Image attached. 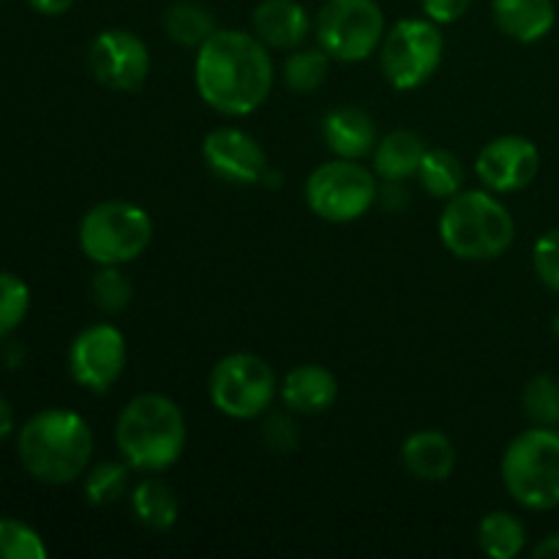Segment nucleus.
<instances>
[{"instance_id": "f257e3e1", "label": "nucleus", "mask_w": 559, "mask_h": 559, "mask_svg": "<svg viewBox=\"0 0 559 559\" xmlns=\"http://www.w3.org/2000/svg\"><path fill=\"white\" fill-rule=\"evenodd\" d=\"M194 82L207 107L227 118H243L271 96V52L254 33L216 27L197 49Z\"/></svg>"}, {"instance_id": "f03ea898", "label": "nucleus", "mask_w": 559, "mask_h": 559, "mask_svg": "<svg viewBox=\"0 0 559 559\" xmlns=\"http://www.w3.org/2000/svg\"><path fill=\"white\" fill-rule=\"evenodd\" d=\"M16 453L31 478L49 486L74 484L91 464L93 431L71 409H41L20 429Z\"/></svg>"}, {"instance_id": "7ed1b4c3", "label": "nucleus", "mask_w": 559, "mask_h": 559, "mask_svg": "<svg viewBox=\"0 0 559 559\" xmlns=\"http://www.w3.org/2000/svg\"><path fill=\"white\" fill-rule=\"evenodd\" d=\"M115 445L131 469L162 473L183 456V413L164 393H140L120 409L115 424Z\"/></svg>"}, {"instance_id": "20e7f679", "label": "nucleus", "mask_w": 559, "mask_h": 559, "mask_svg": "<svg viewBox=\"0 0 559 559\" xmlns=\"http://www.w3.org/2000/svg\"><path fill=\"white\" fill-rule=\"evenodd\" d=\"M513 235V216L489 189L459 191L448 200L440 216L442 246L459 260H497L511 249Z\"/></svg>"}, {"instance_id": "39448f33", "label": "nucleus", "mask_w": 559, "mask_h": 559, "mask_svg": "<svg viewBox=\"0 0 559 559\" xmlns=\"http://www.w3.org/2000/svg\"><path fill=\"white\" fill-rule=\"evenodd\" d=\"M502 484L527 511L559 508V435L546 426L513 437L502 453Z\"/></svg>"}, {"instance_id": "423d86ee", "label": "nucleus", "mask_w": 559, "mask_h": 559, "mask_svg": "<svg viewBox=\"0 0 559 559\" xmlns=\"http://www.w3.org/2000/svg\"><path fill=\"white\" fill-rule=\"evenodd\" d=\"M76 238L82 254L96 265H126L145 254L153 240V222L136 202L107 200L82 216Z\"/></svg>"}, {"instance_id": "0eeeda50", "label": "nucleus", "mask_w": 559, "mask_h": 559, "mask_svg": "<svg viewBox=\"0 0 559 559\" xmlns=\"http://www.w3.org/2000/svg\"><path fill=\"white\" fill-rule=\"evenodd\" d=\"M380 197L369 167L353 158H333L320 164L306 180V202L311 213L333 224H349L366 216Z\"/></svg>"}, {"instance_id": "6e6552de", "label": "nucleus", "mask_w": 559, "mask_h": 559, "mask_svg": "<svg viewBox=\"0 0 559 559\" xmlns=\"http://www.w3.org/2000/svg\"><path fill=\"white\" fill-rule=\"evenodd\" d=\"M278 393V380L267 360L251 353H233L218 360L207 380V396L222 415L235 420L260 418Z\"/></svg>"}, {"instance_id": "1a4fd4ad", "label": "nucleus", "mask_w": 559, "mask_h": 559, "mask_svg": "<svg viewBox=\"0 0 559 559\" xmlns=\"http://www.w3.org/2000/svg\"><path fill=\"white\" fill-rule=\"evenodd\" d=\"M445 38L440 25L426 20H399L380 44V69L396 91H415L431 80L442 63Z\"/></svg>"}, {"instance_id": "9d476101", "label": "nucleus", "mask_w": 559, "mask_h": 559, "mask_svg": "<svg viewBox=\"0 0 559 559\" xmlns=\"http://www.w3.org/2000/svg\"><path fill=\"white\" fill-rule=\"evenodd\" d=\"M317 44L342 63H360L385 38V14L377 0H328L314 22Z\"/></svg>"}, {"instance_id": "9b49d317", "label": "nucleus", "mask_w": 559, "mask_h": 559, "mask_svg": "<svg viewBox=\"0 0 559 559\" xmlns=\"http://www.w3.org/2000/svg\"><path fill=\"white\" fill-rule=\"evenodd\" d=\"M87 69L93 80L109 91H140L151 74V49L131 31H102L87 49Z\"/></svg>"}, {"instance_id": "f8f14e48", "label": "nucleus", "mask_w": 559, "mask_h": 559, "mask_svg": "<svg viewBox=\"0 0 559 559\" xmlns=\"http://www.w3.org/2000/svg\"><path fill=\"white\" fill-rule=\"evenodd\" d=\"M129 360L126 336L109 322L76 333L69 349V371L80 388L91 393H107L120 380Z\"/></svg>"}, {"instance_id": "ddd939ff", "label": "nucleus", "mask_w": 559, "mask_h": 559, "mask_svg": "<svg viewBox=\"0 0 559 559\" xmlns=\"http://www.w3.org/2000/svg\"><path fill=\"white\" fill-rule=\"evenodd\" d=\"M540 153L533 140L522 134H506L484 145L475 158L478 180L495 194H513L522 191L538 178Z\"/></svg>"}, {"instance_id": "4468645a", "label": "nucleus", "mask_w": 559, "mask_h": 559, "mask_svg": "<svg viewBox=\"0 0 559 559\" xmlns=\"http://www.w3.org/2000/svg\"><path fill=\"white\" fill-rule=\"evenodd\" d=\"M202 158L207 169L227 183H262L267 173V156L260 142L240 129H216L202 142Z\"/></svg>"}, {"instance_id": "2eb2a0df", "label": "nucleus", "mask_w": 559, "mask_h": 559, "mask_svg": "<svg viewBox=\"0 0 559 559\" xmlns=\"http://www.w3.org/2000/svg\"><path fill=\"white\" fill-rule=\"evenodd\" d=\"M322 140L336 158L360 162L377 147L374 120L360 107H336L322 118Z\"/></svg>"}, {"instance_id": "dca6fc26", "label": "nucleus", "mask_w": 559, "mask_h": 559, "mask_svg": "<svg viewBox=\"0 0 559 559\" xmlns=\"http://www.w3.org/2000/svg\"><path fill=\"white\" fill-rule=\"evenodd\" d=\"M251 22L254 36L273 49H298L311 27L309 14L298 0H262Z\"/></svg>"}, {"instance_id": "f3484780", "label": "nucleus", "mask_w": 559, "mask_h": 559, "mask_svg": "<svg viewBox=\"0 0 559 559\" xmlns=\"http://www.w3.org/2000/svg\"><path fill=\"white\" fill-rule=\"evenodd\" d=\"M402 464L413 478L426 484H440L451 478L456 467V448L448 440V435L437 429L415 431L402 445Z\"/></svg>"}, {"instance_id": "a211bd4d", "label": "nucleus", "mask_w": 559, "mask_h": 559, "mask_svg": "<svg viewBox=\"0 0 559 559\" xmlns=\"http://www.w3.org/2000/svg\"><path fill=\"white\" fill-rule=\"evenodd\" d=\"M338 396V382L325 366L304 364L287 371L282 382V399L289 413L320 415L333 407Z\"/></svg>"}, {"instance_id": "6ab92c4d", "label": "nucleus", "mask_w": 559, "mask_h": 559, "mask_svg": "<svg viewBox=\"0 0 559 559\" xmlns=\"http://www.w3.org/2000/svg\"><path fill=\"white\" fill-rule=\"evenodd\" d=\"M495 25L519 44H535L551 33L557 9L551 0H491Z\"/></svg>"}, {"instance_id": "aec40b11", "label": "nucleus", "mask_w": 559, "mask_h": 559, "mask_svg": "<svg viewBox=\"0 0 559 559\" xmlns=\"http://www.w3.org/2000/svg\"><path fill=\"white\" fill-rule=\"evenodd\" d=\"M429 142L409 129H396L377 140L374 153H371V164H374V175L382 180H407L418 175L420 162H424Z\"/></svg>"}, {"instance_id": "412c9836", "label": "nucleus", "mask_w": 559, "mask_h": 559, "mask_svg": "<svg viewBox=\"0 0 559 559\" xmlns=\"http://www.w3.org/2000/svg\"><path fill=\"white\" fill-rule=\"evenodd\" d=\"M131 511L142 527L153 533H167L178 522V500L167 484L156 478H145L131 491Z\"/></svg>"}, {"instance_id": "4be33fe9", "label": "nucleus", "mask_w": 559, "mask_h": 559, "mask_svg": "<svg viewBox=\"0 0 559 559\" xmlns=\"http://www.w3.org/2000/svg\"><path fill=\"white\" fill-rule=\"evenodd\" d=\"M164 31L180 47L200 49L216 33V20L202 3L180 0V3L169 5L164 14Z\"/></svg>"}, {"instance_id": "5701e85b", "label": "nucleus", "mask_w": 559, "mask_h": 559, "mask_svg": "<svg viewBox=\"0 0 559 559\" xmlns=\"http://www.w3.org/2000/svg\"><path fill=\"white\" fill-rule=\"evenodd\" d=\"M478 544L491 559H513L522 555L527 544V530L513 513L495 511L478 524Z\"/></svg>"}, {"instance_id": "b1692460", "label": "nucleus", "mask_w": 559, "mask_h": 559, "mask_svg": "<svg viewBox=\"0 0 559 559\" xmlns=\"http://www.w3.org/2000/svg\"><path fill=\"white\" fill-rule=\"evenodd\" d=\"M418 180L426 189V194L437 200H451L464 186V167L456 158V153L445 147H429L418 167Z\"/></svg>"}, {"instance_id": "393cba45", "label": "nucleus", "mask_w": 559, "mask_h": 559, "mask_svg": "<svg viewBox=\"0 0 559 559\" xmlns=\"http://www.w3.org/2000/svg\"><path fill=\"white\" fill-rule=\"evenodd\" d=\"M328 69H331V55H328L325 49L298 47L289 55L287 63H284V82H287L295 93H311L317 91V87H322Z\"/></svg>"}, {"instance_id": "a878e982", "label": "nucleus", "mask_w": 559, "mask_h": 559, "mask_svg": "<svg viewBox=\"0 0 559 559\" xmlns=\"http://www.w3.org/2000/svg\"><path fill=\"white\" fill-rule=\"evenodd\" d=\"M129 469L131 467L126 462H104L87 469L85 486H82L85 500L98 508L123 500V495L129 491Z\"/></svg>"}, {"instance_id": "bb28decb", "label": "nucleus", "mask_w": 559, "mask_h": 559, "mask_svg": "<svg viewBox=\"0 0 559 559\" xmlns=\"http://www.w3.org/2000/svg\"><path fill=\"white\" fill-rule=\"evenodd\" d=\"M522 404L535 426L555 429L559 426V380L551 374H538L524 385Z\"/></svg>"}, {"instance_id": "cd10ccee", "label": "nucleus", "mask_w": 559, "mask_h": 559, "mask_svg": "<svg viewBox=\"0 0 559 559\" xmlns=\"http://www.w3.org/2000/svg\"><path fill=\"white\" fill-rule=\"evenodd\" d=\"M131 282L120 265H102V271L93 273L91 278V298L104 314H120L131 304Z\"/></svg>"}, {"instance_id": "c85d7f7f", "label": "nucleus", "mask_w": 559, "mask_h": 559, "mask_svg": "<svg viewBox=\"0 0 559 559\" xmlns=\"http://www.w3.org/2000/svg\"><path fill=\"white\" fill-rule=\"evenodd\" d=\"M31 309V289L16 273L0 271V338H9Z\"/></svg>"}, {"instance_id": "c756f323", "label": "nucleus", "mask_w": 559, "mask_h": 559, "mask_svg": "<svg viewBox=\"0 0 559 559\" xmlns=\"http://www.w3.org/2000/svg\"><path fill=\"white\" fill-rule=\"evenodd\" d=\"M47 546L31 524L0 519V559H44Z\"/></svg>"}, {"instance_id": "7c9ffc66", "label": "nucleus", "mask_w": 559, "mask_h": 559, "mask_svg": "<svg viewBox=\"0 0 559 559\" xmlns=\"http://www.w3.org/2000/svg\"><path fill=\"white\" fill-rule=\"evenodd\" d=\"M533 267L546 287L559 293V227L549 229L535 240Z\"/></svg>"}, {"instance_id": "2f4dec72", "label": "nucleus", "mask_w": 559, "mask_h": 559, "mask_svg": "<svg viewBox=\"0 0 559 559\" xmlns=\"http://www.w3.org/2000/svg\"><path fill=\"white\" fill-rule=\"evenodd\" d=\"M262 442L271 448L273 453H289L298 448L300 431L298 424L289 418L287 413H276L262 424Z\"/></svg>"}, {"instance_id": "473e14b6", "label": "nucleus", "mask_w": 559, "mask_h": 559, "mask_svg": "<svg viewBox=\"0 0 559 559\" xmlns=\"http://www.w3.org/2000/svg\"><path fill=\"white\" fill-rule=\"evenodd\" d=\"M473 0H420V9L437 25H451L459 22L469 11Z\"/></svg>"}, {"instance_id": "72a5a7b5", "label": "nucleus", "mask_w": 559, "mask_h": 559, "mask_svg": "<svg viewBox=\"0 0 559 559\" xmlns=\"http://www.w3.org/2000/svg\"><path fill=\"white\" fill-rule=\"evenodd\" d=\"M27 3H31L38 14L60 16V14H66L71 5H74V0H27Z\"/></svg>"}, {"instance_id": "f704fd0d", "label": "nucleus", "mask_w": 559, "mask_h": 559, "mask_svg": "<svg viewBox=\"0 0 559 559\" xmlns=\"http://www.w3.org/2000/svg\"><path fill=\"white\" fill-rule=\"evenodd\" d=\"M0 358H3V364L9 366V369H16V366H22V360H25V347H20L16 342H5L3 349H0Z\"/></svg>"}, {"instance_id": "c9c22d12", "label": "nucleus", "mask_w": 559, "mask_h": 559, "mask_svg": "<svg viewBox=\"0 0 559 559\" xmlns=\"http://www.w3.org/2000/svg\"><path fill=\"white\" fill-rule=\"evenodd\" d=\"M535 559H559V533L549 535V538L540 540L533 551Z\"/></svg>"}, {"instance_id": "e433bc0d", "label": "nucleus", "mask_w": 559, "mask_h": 559, "mask_svg": "<svg viewBox=\"0 0 559 559\" xmlns=\"http://www.w3.org/2000/svg\"><path fill=\"white\" fill-rule=\"evenodd\" d=\"M11 431H14V409H11L9 399L0 396V440H5Z\"/></svg>"}, {"instance_id": "4c0bfd02", "label": "nucleus", "mask_w": 559, "mask_h": 559, "mask_svg": "<svg viewBox=\"0 0 559 559\" xmlns=\"http://www.w3.org/2000/svg\"><path fill=\"white\" fill-rule=\"evenodd\" d=\"M555 333L559 336V311H557V317H555Z\"/></svg>"}, {"instance_id": "58836bf2", "label": "nucleus", "mask_w": 559, "mask_h": 559, "mask_svg": "<svg viewBox=\"0 0 559 559\" xmlns=\"http://www.w3.org/2000/svg\"><path fill=\"white\" fill-rule=\"evenodd\" d=\"M0 3H3V0H0Z\"/></svg>"}]
</instances>
